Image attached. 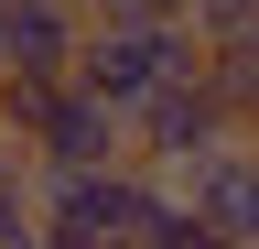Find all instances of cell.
Listing matches in <instances>:
<instances>
[{
  "mask_svg": "<svg viewBox=\"0 0 259 249\" xmlns=\"http://www.w3.org/2000/svg\"><path fill=\"white\" fill-rule=\"evenodd\" d=\"M184 195L194 217H216V238L259 249V130H227L205 163H184Z\"/></svg>",
  "mask_w": 259,
  "mask_h": 249,
  "instance_id": "3",
  "label": "cell"
},
{
  "mask_svg": "<svg viewBox=\"0 0 259 249\" xmlns=\"http://www.w3.org/2000/svg\"><path fill=\"white\" fill-rule=\"evenodd\" d=\"M194 65H205V22L194 11H108V22H87V54H76V76L97 87V98H119L130 119H141L162 87H184Z\"/></svg>",
  "mask_w": 259,
  "mask_h": 249,
  "instance_id": "1",
  "label": "cell"
},
{
  "mask_svg": "<svg viewBox=\"0 0 259 249\" xmlns=\"http://www.w3.org/2000/svg\"><path fill=\"white\" fill-rule=\"evenodd\" d=\"M0 119H11V141H32V163L44 173H87V163H119L130 141V109L97 98L87 76H0Z\"/></svg>",
  "mask_w": 259,
  "mask_h": 249,
  "instance_id": "2",
  "label": "cell"
},
{
  "mask_svg": "<svg viewBox=\"0 0 259 249\" xmlns=\"http://www.w3.org/2000/svg\"><path fill=\"white\" fill-rule=\"evenodd\" d=\"M0 249H54V238H44V228H32V238H0Z\"/></svg>",
  "mask_w": 259,
  "mask_h": 249,
  "instance_id": "4",
  "label": "cell"
}]
</instances>
